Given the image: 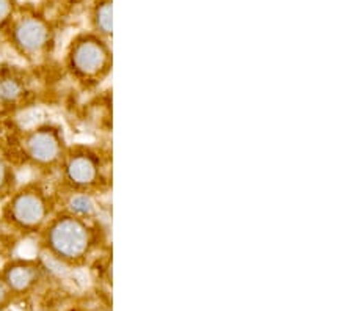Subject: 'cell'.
I'll return each mask as SVG.
<instances>
[{"label": "cell", "mask_w": 353, "mask_h": 311, "mask_svg": "<svg viewBox=\"0 0 353 311\" xmlns=\"http://www.w3.org/2000/svg\"><path fill=\"white\" fill-rule=\"evenodd\" d=\"M11 13H13V3L11 0H0V26L10 19Z\"/></svg>", "instance_id": "obj_13"}, {"label": "cell", "mask_w": 353, "mask_h": 311, "mask_svg": "<svg viewBox=\"0 0 353 311\" xmlns=\"http://www.w3.org/2000/svg\"><path fill=\"white\" fill-rule=\"evenodd\" d=\"M16 172L11 163L0 156V200H7V198L16 190Z\"/></svg>", "instance_id": "obj_10"}, {"label": "cell", "mask_w": 353, "mask_h": 311, "mask_svg": "<svg viewBox=\"0 0 353 311\" xmlns=\"http://www.w3.org/2000/svg\"><path fill=\"white\" fill-rule=\"evenodd\" d=\"M43 247L55 261L66 265L83 263L93 248L91 230L87 220L71 214H61L43 228Z\"/></svg>", "instance_id": "obj_1"}, {"label": "cell", "mask_w": 353, "mask_h": 311, "mask_svg": "<svg viewBox=\"0 0 353 311\" xmlns=\"http://www.w3.org/2000/svg\"><path fill=\"white\" fill-rule=\"evenodd\" d=\"M109 65V49L94 37L74 39L68 50V70L77 81H98L107 74Z\"/></svg>", "instance_id": "obj_3"}, {"label": "cell", "mask_w": 353, "mask_h": 311, "mask_svg": "<svg viewBox=\"0 0 353 311\" xmlns=\"http://www.w3.org/2000/svg\"><path fill=\"white\" fill-rule=\"evenodd\" d=\"M44 275V268L37 259L18 258L7 263L0 270V277L10 292L14 296L30 294L41 283Z\"/></svg>", "instance_id": "obj_7"}, {"label": "cell", "mask_w": 353, "mask_h": 311, "mask_svg": "<svg viewBox=\"0 0 353 311\" xmlns=\"http://www.w3.org/2000/svg\"><path fill=\"white\" fill-rule=\"evenodd\" d=\"M27 93V83L19 74H3L0 77V104L16 106Z\"/></svg>", "instance_id": "obj_8"}, {"label": "cell", "mask_w": 353, "mask_h": 311, "mask_svg": "<svg viewBox=\"0 0 353 311\" xmlns=\"http://www.w3.org/2000/svg\"><path fill=\"white\" fill-rule=\"evenodd\" d=\"M94 26L102 35H110L112 33V2L110 0H102L94 10Z\"/></svg>", "instance_id": "obj_11"}, {"label": "cell", "mask_w": 353, "mask_h": 311, "mask_svg": "<svg viewBox=\"0 0 353 311\" xmlns=\"http://www.w3.org/2000/svg\"><path fill=\"white\" fill-rule=\"evenodd\" d=\"M50 216V200L38 185H26L7 198L3 219L14 230L35 233L44 228Z\"/></svg>", "instance_id": "obj_2"}, {"label": "cell", "mask_w": 353, "mask_h": 311, "mask_svg": "<svg viewBox=\"0 0 353 311\" xmlns=\"http://www.w3.org/2000/svg\"><path fill=\"white\" fill-rule=\"evenodd\" d=\"M96 212V203L93 198L83 192H77L68 201V214L76 216L79 219H90Z\"/></svg>", "instance_id": "obj_9"}, {"label": "cell", "mask_w": 353, "mask_h": 311, "mask_svg": "<svg viewBox=\"0 0 353 311\" xmlns=\"http://www.w3.org/2000/svg\"><path fill=\"white\" fill-rule=\"evenodd\" d=\"M11 301H13V294L10 292L2 277H0V311H7Z\"/></svg>", "instance_id": "obj_12"}, {"label": "cell", "mask_w": 353, "mask_h": 311, "mask_svg": "<svg viewBox=\"0 0 353 311\" xmlns=\"http://www.w3.org/2000/svg\"><path fill=\"white\" fill-rule=\"evenodd\" d=\"M22 150L26 159L39 168L60 165L68 151L63 131L54 124H39L27 131L22 140Z\"/></svg>", "instance_id": "obj_4"}, {"label": "cell", "mask_w": 353, "mask_h": 311, "mask_svg": "<svg viewBox=\"0 0 353 311\" xmlns=\"http://www.w3.org/2000/svg\"><path fill=\"white\" fill-rule=\"evenodd\" d=\"M11 44L22 57H38L50 41V30L44 21L24 18L11 27Z\"/></svg>", "instance_id": "obj_6"}, {"label": "cell", "mask_w": 353, "mask_h": 311, "mask_svg": "<svg viewBox=\"0 0 353 311\" xmlns=\"http://www.w3.org/2000/svg\"><path fill=\"white\" fill-rule=\"evenodd\" d=\"M60 165L66 184L83 194H87V189L94 188L101 178L99 159L87 150L66 151Z\"/></svg>", "instance_id": "obj_5"}]
</instances>
